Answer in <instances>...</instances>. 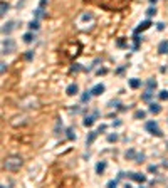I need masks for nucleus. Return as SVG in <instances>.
<instances>
[{
    "instance_id": "nucleus-1",
    "label": "nucleus",
    "mask_w": 168,
    "mask_h": 188,
    "mask_svg": "<svg viewBox=\"0 0 168 188\" xmlns=\"http://www.w3.org/2000/svg\"><path fill=\"white\" fill-rule=\"evenodd\" d=\"M22 163H24V160L20 156H7L2 163V166L7 171H17V170H20Z\"/></svg>"
},
{
    "instance_id": "nucleus-2",
    "label": "nucleus",
    "mask_w": 168,
    "mask_h": 188,
    "mask_svg": "<svg viewBox=\"0 0 168 188\" xmlns=\"http://www.w3.org/2000/svg\"><path fill=\"white\" fill-rule=\"evenodd\" d=\"M145 129H146L150 134L156 136V138H161V136H163L161 129H160L158 124H156V121H146V123H145Z\"/></svg>"
},
{
    "instance_id": "nucleus-3",
    "label": "nucleus",
    "mask_w": 168,
    "mask_h": 188,
    "mask_svg": "<svg viewBox=\"0 0 168 188\" xmlns=\"http://www.w3.org/2000/svg\"><path fill=\"white\" fill-rule=\"evenodd\" d=\"M15 40L14 39H4L2 40V54H12L15 52Z\"/></svg>"
},
{
    "instance_id": "nucleus-4",
    "label": "nucleus",
    "mask_w": 168,
    "mask_h": 188,
    "mask_svg": "<svg viewBox=\"0 0 168 188\" xmlns=\"http://www.w3.org/2000/svg\"><path fill=\"white\" fill-rule=\"evenodd\" d=\"M126 176L130 178V180H133V181H136V183H145L146 181V176L145 175H141V173H128Z\"/></svg>"
},
{
    "instance_id": "nucleus-5",
    "label": "nucleus",
    "mask_w": 168,
    "mask_h": 188,
    "mask_svg": "<svg viewBox=\"0 0 168 188\" xmlns=\"http://www.w3.org/2000/svg\"><path fill=\"white\" fill-rule=\"evenodd\" d=\"M14 29H15V22L9 20L7 24H4V27H2V34H4V35H10Z\"/></svg>"
},
{
    "instance_id": "nucleus-6",
    "label": "nucleus",
    "mask_w": 168,
    "mask_h": 188,
    "mask_svg": "<svg viewBox=\"0 0 168 188\" xmlns=\"http://www.w3.org/2000/svg\"><path fill=\"white\" fill-rule=\"evenodd\" d=\"M98 116H99V113H98V111H94V113H93V116H86V118H84V119H83V124L86 126V128L93 126V124H94V121H96V118H98Z\"/></svg>"
},
{
    "instance_id": "nucleus-7",
    "label": "nucleus",
    "mask_w": 168,
    "mask_h": 188,
    "mask_svg": "<svg viewBox=\"0 0 168 188\" xmlns=\"http://www.w3.org/2000/svg\"><path fill=\"white\" fill-rule=\"evenodd\" d=\"M106 91V87H104V84H96L94 87L91 89V93H93V96H101V94Z\"/></svg>"
},
{
    "instance_id": "nucleus-8",
    "label": "nucleus",
    "mask_w": 168,
    "mask_h": 188,
    "mask_svg": "<svg viewBox=\"0 0 168 188\" xmlns=\"http://www.w3.org/2000/svg\"><path fill=\"white\" fill-rule=\"evenodd\" d=\"M150 25H151V20H145V22H141L140 25L135 29V34H140V32H143V30H146V29H150Z\"/></svg>"
},
{
    "instance_id": "nucleus-9",
    "label": "nucleus",
    "mask_w": 168,
    "mask_h": 188,
    "mask_svg": "<svg viewBox=\"0 0 168 188\" xmlns=\"http://www.w3.org/2000/svg\"><path fill=\"white\" fill-rule=\"evenodd\" d=\"M66 93H67V96H76V94L79 93V86L76 82H74V84H69L67 89H66Z\"/></svg>"
},
{
    "instance_id": "nucleus-10",
    "label": "nucleus",
    "mask_w": 168,
    "mask_h": 188,
    "mask_svg": "<svg viewBox=\"0 0 168 188\" xmlns=\"http://www.w3.org/2000/svg\"><path fill=\"white\" fill-rule=\"evenodd\" d=\"M158 52L160 54H168V40H161L158 44Z\"/></svg>"
},
{
    "instance_id": "nucleus-11",
    "label": "nucleus",
    "mask_w": 168,
    "mask_h": 188,
    "mask_svg": "<svg viewBox=\"0 0 168 188\" xmlns=\"http://www.w3.org/2000/svg\"><path fill=\"white\" fill-rule=\"evenodd\" d=\"M98 133H99V131H91V133H89V136L86 138V145H88V146L94 143V140H96V136H98Z\"/></svg>"
},
{
    "instance_id": "nucleus-12",
    "label": "nucleus",
    "mask_w": 168,
    "mask_h": 188,
    "mask_svg": "<svg viewBox=\"0 0 168 188\" xmlns=\"http://www.w3.org/2000/svg\"><path fill=\"white\" fill-rule=\"evenodd\" d=\"M161 111V106L158 104V103H150V113H153V114H158Z\"/></svg>"
},
{
    "instance_id": "nucleus-13",
    "label": "nucleus",
    "mask_w": 168,
    "mask_h": 188,
    "mask_svg": "<svg viewBox=\"0 0 168 188\" xmlns=\"http://www.w3.org/2000/svg\"><path fill=\"white\" fill-rule=\"evenodd\" d=\"M24 42L25 44H30V42H34V39H35V35H34V32H27V34H24Z\"/></svg>"
},
{
    "instance_id": "nucleus-14",
    "label": "nucleus",
    "mask_w": 168,
    "mask_h": 188,
    "mask_svg": "<svg viewBox=\"0 0 168 188\" xmlns=\"http://www.w3.org/2000/svg\"><path fill=\"white\" fill-rule=\"evenodd\" d=\"M104 170H106V161H99L96 165V173H98V175H103Z\"/></svg>"
},
{
    "instance_id": "nucleus-15",
    "label": "nucleus",
    "mask_w": 168,
    "mask_h": 188,
    "mask_svg": "<svg viewBox=\"0 0 168 188\" xmlns=\"http://www.w3.org/2000/svg\"><path fill=\"white\" fill-rule=\"evenodd\" d=\"M136 155H138V153L131 148V150H128V151L125 153V158H126V160H136Z\"/></svg>"
},
{
    "instance_id": "nucleus-16",
    "label": "nucleus",
    "mask_w": 168,
    "mask_h": 188,
    "mask_svg": "<svg viewBox=\"0 0 168 188\" xmlns=\"http://www.w3.org/2000/svg\"><path fill=\"white\" fill-rule=\"evenodd\" d=\"M39 27H41L39 19H34L32 22H29V29H30V30H39Z\"/></svg>"
},
{
    "instance_id": "nucleus-17",
    "label": "nucleus",
    "mask_w": 168,
    "mask_h": 188,
    "mask_svg": "<svg viewBox=\"0 0 168 188\" xmlns=\"http://www.w3.org/2000/svg\"><path fill=\"white\" fill-rule=\"evenodd\" d=\"M140 86H141V81H140V79H136V77L130 79V87H133V89H138Z\"/></svg>"
},
{
    "instance_id": "nucleus-18",
    "label": "nucleus",
    "mask_w": 168,
    "mask_h": 188,
    "mask_svg": "<svg viewBox=\"0 0 168 188\" xmlns=\"http://www.w3.org/2000/svg\"><path fill=\"white\" fill-rule=\"evenodd\" d=\"M135 119H145L146 118V111H141V109H138V111H135Z\"/></svg>"
},
{
    "instance_id": "nucleus-19",
    "label": "nucleus",
    "mask_w": 168,
    "mask_h": 188,
    "mask_svg": "<svg viewBox=\"0 0 168 188\" xmlns=\"http://www.w3.org/2000/svg\"><path fill=\"white\" fill-rule=\"evenodd\" d=\"M91 96H93V93H91V91H86V93L81 96V103H89Z\"/></svg>"
},
{
    "instance_id": "nucleus-20",
    "label": "nucleus",
    "mask_w": 168,
    "mask_h": 188,
    "mask_svg": "<svg viewBox=\"0 0 168 188\" xmlns=\"http://www.w3.org/2000/svg\"><path fill=\"white\" fill-rule=\"evenodd\" d=\"M146 87L150 89V91L156 89V81H155V79H148V81H146Z\"/></svg>"
},
{
    "instance_id": "nucleus-21",
    "label": "nucleus",
    "mask_w": 168,
    "mask_h": 188,
    "mask_svg": "<svg viewBox=\"0 0 168 188\" xmlns=\"http://www.w3.org/2000/svg\"><path fill=\"white\" fill-rule=\"evenodd\" d=\"M7 10H9V4H7V2H2V4H0V15H5Z\"/></svg>"
},
{
    "instance_id": "nucleus-22",
    "label": "nucleus",
    "mask_w": 168,
    "mask_h": 188,
    "mask_svg": "<svg viewBox=\"0 0 168 188\" xmlns=\"http://www.w3.org/2000/svg\"><path fill=\"white\" fill-rule=\"evenodd\" d=\"M158 98H160L161 101H168V91H167V89L160 91V93H158Z\"/></svg>"
},
{
    "instance_id": "nucleus-23",
    "label": "nucleus",
    "mask_w": 168,
    "mask_h": 188,
    "mask_svg": "<svg viewBox=\"0 0 168 188\" xmlns=\"http://www.w3.org/2000/svg\"><path fill=\"white\" fill-rule=\"evenodd\" d=\"M151 96H153V91L146 89V93H145V94L141 96V99H143V101H150V99H151Z\"/></svg>"
},
{
    "instance_id": "nucleus-24",
    "label": "nucleus",
    "mask_w": 168,
    "mask_h": 188,
    "mask_svg": "<svg viewBox=\"0 0 168 188\" xmlns=\"http://www.w3.org/2000/svg\"><path fill=\"white\" fill-rule=\"evenodd\" d=\"M42 17H46V14H44V9L39 7V9L35 10V19H42Z\"/></svg>"
},
{
    "instance_id": "nucleus-25",
    "label": "nucleus",
    "mask_w": 168,
    "mask_h": 188,
    "mask_svg": "<svg viewBox=\"0 0 168 188\" xmlns=\"http://www.w3.org/2000/svg\"><path fill=\"white\" fill-rule=\"evenodd\" d=\"M153 15H156V9H155V7H150L146 10V17H153Z\"/></svg>"
},
{
    "instance_id": "nucleus-26",
    "label": "nucleus",
    "mask_w": 168,
    "mask_h": 188,
    "mask_svg": "<svg viewBox=\"0 0 168 188\" xmlns=\"http://www.w3.org/2000/svg\"><path fill=\"white\" fill-rule=\"evenodd\" d=\"M67 138H69V140H76V133H74V128H69V129H67Z\"/></svg>"
},
{
    "instance_id": "nucleus-27",
    "label": "nucleus",
    "mask_w": 168,
    "mask_h": 188,
    "mask_svg": "<svg viewBox=\"0 0 168 188\" xmlns=\"http://www.w3.org/2000/svg\"><path fill=\"white\" fill-rule=\"evenodd\" d=\"M145 158H146V156H145V153H138L135 161H136V163H143V161H145Z\"/></svg>"
},
{
    "instance_id": "nucleus-28",
    "label": "nucleus",
    "mask_w": 168,
    "mask_h": 188,
    "mask_svg": "<svg viewBox=\"0 0 168 188\" xmlns=\"http://www.w3.org/2000/svg\"><path fill=\"white\" fill-rule=\"evenodd\" d=\"M108 141H109V143H114V141H118V134H108Z\"/></svg>"
},
{
    "instance_id": "nucleus-29",
    "label": "nucleus",
    "mask_w": 168,
    "mask_h": 188,
    "mask_svg": "<svg viewBox=\"0 0 168 188\" xmlns=\"http://www.w3.org/2000/svg\"><path fill=\"white\" fill-rule=\"evenodd\" d=\"M32 57H34V51H27V52H25V59H27V61H32Z\"/></svg>"
},
{
    "instance_id": "nucleus-30",
    "label": "nucleus",
    "mask_w": 168,
    "mask_h": 188,
    "mask_svg": "<svg viewBox=\"0 0 168 188\" xmlns=\"http://www.w3.org/2000/svg\"><path fill=\"white\" fill-rule=\"evenodd\" d=\"M118 183H119L118 180H109V181H108V187H109V188H114Z\"/></svg>"
},
{
    "instance_id": "nucleus-31",
    "label": "nucleus",
    "mask_w": 168,
    "mask_h": 188,
    "mask_svg": "<svg viewBox=\"0 0 168 188\" xmlns=\"http://www.w3.org/2000/svg\"><path fill=\"white\" fill-rule=\"evenodd\" d=\"M81 19H83V20H93V15H91V14H84Z\"/></svg>"
},
{
    "instance_id": "nucleus-32",
    "label": "nucleus",
    "mask_w": 168,
    "mask_h": 188,
    "mask_svg": "<svg viewBox=\"0 0 168 188\" xmlns=\"http://www.w3.org/2000/svg\"><path fill=\"white\" fill-rule=\"evenodd\" d=\"M156 170H158V168L155 166V165H150V166H148V171H150V173H156Z\"/></svg>"
},
{
    "instance_id": "nucleus-33",
    "label": "nucleus",
    "mask_w": 168,
    "mask_h": 188,
    "mask_svg": "<svg viewBox=\"0 0 168 188\" xmlns=\"http://www.w3.org/2000/svg\"><path fill=\"white\" fill-rule=\"evenodd\" d=\"M39 7H41V9H46V7H47V0H41V2H39Z\"/></svg>"
},
{
    "instance_id": "nucleus-34",
    "label": "nucleus",
    "mask_w": 168,
    "mask_h": 188,
    "mask_svg": "<svg viewBox=\"0 0 168 188\" xmlns=\"http://www.w3.org/2000/svg\"><path fill=\"white\" fill-rule=\"evenodd\" d=\"M0 66H2V67H0V71H2V74H5V71H7V64L4 62V61H2V64H0Z\"/></svg>"
},
{
    "instance_id": "nucleus-35",
    "label": "nucleus",
    "mask_w": 168,
    "mask_h": 188,
    "mask_svg": "<svg viewBox=\"0 0 168 188\" xmlns=\"http://www.w3.org/2000/svg\"><path fill=\"white\" fill-rule=\"evenodd\" d=\"M156 29H158V30H165V24H163V22H158Z\"/></svg>"
},
{
    "instance_id": "nucleus-36",
    "label": "nucleus",
    "mask_w": 168,
    "mask_h": 188,
    "mask_svg": "<svg viewBox=\"0 0 168 188\" xmlns=\"http://www.w3.org/2000/svg\"><path fill=\"white\" fill-rule=\"evenodd\" d=\"M77 71H81V64H74L72 66V72H77Z\"/></svg>"
},
{
    "instance_id": "nucleus-37",
    "label": "nucleus",
    "mask_w": 168,
    "mask_h": 188,
    "mask_svg": "<svg viewBox=\"0 0 168 188\" xmlns=\"http://www.w3.org/2000/svg\"><path fill=\"white\" fill-rule=\"evenodd\" d=\"M109 106H111V108H118V106H119V101H111Z\"/></svg>"
},
{
    "instance_id": "nucleus-38",
    "label": "nucleus",
    "mask_w": 168,
    "mask_h": 188,
    "mask_svg": "<svg viewBox=\"0 0 168 188\" xmlns=\"http://www.w3.org/2000/svg\"><path fill=\"white\" fill-rule=\"evenodd\" d=\"M106 128H108L106 124H101L99 128H98V131H99V133H104V131H106Z\"/></svg>"
},
{
    "instance_id": "nucleus-39",
    "label": "nucleus",
    "mask_w": 168,
    "mask_h": 188,
    "mask_svg": "<svg viewBox=\"0 0 168 188\" xmlns=\"http://www.w3.org/2000/svg\"><path fill=\"white\" fill-rule=\"evenodd\" d=\"M118 47H125V40H118Z\"/></svg>"
},
{
    "instance_id": "nucleus-40",
    "label": "nucleus",
    "mask_w": 168,
    "mask_h": 188,
    "mask_svg": "<svg viewBox=\"0 0 168 188\" xmlns=\"http://www.w3.org/2000/svg\"><path fill=\"white\" fill-rule=\"evenodd\" d=\"M113 126H116V128H118V126H121V121H114V123H113Z\"/></svg>"
},
{
    "instance_id": "nucleus-41",
    "label": "nucleus",
    "mask_w": 168,
    "mask_h": 188,
    "mask_svg": "<svg viewBox=\"0 0 168 188\" xmlns=\"http://www.w3.org/2000/svg\"><path fill=\"white\" fill-rule=\"evenodd\" d=\"M158 0H150V4H156Z\"/></svg>"
}]
</instances>
